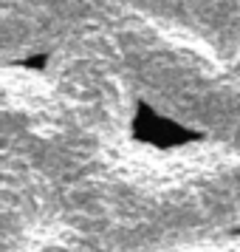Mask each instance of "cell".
<instances>
[{
  "label": "cell",
  "instance_id": "obj_1",
  "mask_svg": "<svg viewBox=\"0 0 240 252\" xmlns=\"http://www.w3.org/2000/svg\"><path fill=\"white\" fill-rule=\"evenodd\" d=\"M130 130H133V139L144 142V145H153V148H159V150L184 148V145H189V142L204 139V133L178 125L175 119L159 114V111L150 108L147 102H136V114H133Z\"/></svg>",
  "mask_w": 240,
  "mask_h": 252
}]
</instances>
